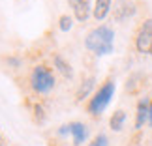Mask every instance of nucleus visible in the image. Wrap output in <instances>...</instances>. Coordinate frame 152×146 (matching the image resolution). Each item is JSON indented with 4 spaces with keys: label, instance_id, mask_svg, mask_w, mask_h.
<instances>
[{
    "label": "nucleus",
    "instance_id": "f257e3e1",
    "mask_svg": "<svg viewBox=\"0 0 152 146\" xmlns=\"http://www.w3.org/2000/svg\"><path fill=\"white\" fill-rule=\"evenodd\" d=\"M85 45H86V49L92 51L98 56L113 52V47H115V32H113V28H109L105 25L92 28L85 38Z\"/></svg>",
    "mask_w": 152,
    "mask_h": 146
},
{
    "label": "nucleus",
    "instance_id": "f03ea898",
    "mask_svg": "<svg viewBox=\"0 0 152 146\" xmlns=\"http://www.w3.org/2000/svg\"><path fill=\"white\" fill-rule=\"evenodd\" d=\"M113 94H115V81H105V83L98 88V92L94 94V97L88 101L86 105V110L92 114V116H100L105 109H107V105L111 103V99H113Z\"/></svg>",
    "mask_w": 152,
    "mask_h": 146
},
{
    "label": "nucleus",
    "instance_id": "7ed1b4c3",
    "mask_svg": "<svg viewBox=\"0 0 152 146\" xmlns=\"http://www.w3.org/2000/svg\"><path fill=\"white\" fill-rule=\"evenodd\" d=\"M30 84L38 94H47L55 88V75L47 66H36L30 73Z\"/></svg>",
    "mask_w": 152,
    "mask_h": 146
},
{
    "label": "nucleus",
    "instance_id": "20e7f679",
    "mask_svg": "<svg viewBox=\"0 0 152 146\" xmlns=\"http://www.w3.org/2000/svg\"><path fill=\"white\" fill-rule=\"evenodd\" d=\"M135 47L143 54H152V19L145 21L135 38Z\"/></svg>",
    "mask_w": 152,
    "mask_h": 146
},
{
    "label": "nucleus",
    "instance_id": "39448f33",
    "mask_svg": "<svg viewBox=\"0 0 152 146\" xmlns=\"http://www.w3.org/2000/svg\"><path fill=\"white\" fill-rule=\"evenodd\" d=\"M68 2H69V6H72V9H73L75 19L79 23H85L90 17V11L94 9L90 6V0H68Z\"/></svg>",
    "mask_w": 152,
    "mask_h": 146
},
{
    "label": "nucleus",
    "instance_id": "423d86ee",
    "mask_svg": "<svg viewBox=\"0 0 152 146\" xmlns=\"http://www.w3.org/2000/svg\"><path fill=\"white\" fill-rule=\"evenodd\" d=\"M68 126H69V133L73 135V144L75 146H81V144L85 142L86 135H88L86 126L81 124V122H72V124H68Z\"/></svg>",
    "mask_w": 152,
    "mask_h": 146
},
{
    "label": "nucleus",
    "instance_id": "0eeeda50",
    "mask_svg": "<svg viewBox=\"0 0 152 146\" xmlns=\"http://www.w3.org/2000/svg\"><path fill=\"white\" fill-rule=\"evenodd\" d=\"M148 113H150V103L147 99H141L137 103V116H135V129H141L145 122H148Z\"/></svg>",
    "mask_w": 152,
    "mask_h": 146
},
{
    "label": "nucleus",
    "instance_id": "6e6552de",
    "mask_svg": "<svg viewBox=\"0 0 152 146\" xmlns=\"http://www.w3.org/2000/svg\"><path fill=\"white\" fill-rule=\"evenodd\" d=\"M111 9V0H96L94 4V9H92V15H94L96 21H103L107 17Z\"/></svg>",
    "mask_w": 152,
    "mask_h": 146
},
{
    "label": "nucleus",
    "instance_id": "1a4fd4ad",
    "mask_svg": "<svg viewBox=\"0 0 152 146\" xmlns=\"http://www.w3.org/2000/svg\"><path fill=\"white\" fill-rule=\"evenodd\" d=\"M53 62H55V68L64 75V77H68V79L73 77V69H72V66H69V62H66L60 54H55V56H53Z\"/></svg>",
    "mask_w": 152,
    "mask_h": 146
},
{
    "label": "nucleus",
    "instance_id": "9d476101",
    "mask_svg": "<svg viewBox=\"0 0 152 146\" xmlns=\"http://www.w3.org/2000/svg\"><path fill=\"white\" fill-rule=\"evenodd\" d=\"M124 122H126V113L122 109H118V110H115V113H113V116H111L109 126H111V129H113V131H120L122 127H124Z\"/></svg>",
    "mask_w": 152,
    "mask_h": 146
},
{
    "label": "nucleus",
    "instance_id": "9b49d317",
    "mask_svg": "<svg viewBox=\"0 0 152 146\" xmlns=\"http://www.w3.org/2000/svg\"><path fill=\"white\" fill-rule=\"evenodd\" d=\"M92 88H94V77H88L83 84L79 86V90H77V101H83V99L90 94Z\"/></svg>",
    "mask_w": 152,
    "mask_h": 146
},
{
    "label": "nucleus",
    "instance_id": "f8f14e48",
    "mask_svg": "<svg viewBox=\"0 0 152 146\" xmlns=\"http://www.w3.org/2000/svg\"><path fill=\"white\" fill-rule=\"evenodd\" d=\"M72 25H73V21H72V17H69V15H62L60 21H58V26H60L62 32H68L69 28H72Z\"/></svg>",
    "mask_w": 152,
    "mask_h": 146
},
{
    "label": "nucleus",
    "instance_id": "ddd939ff",
    "mask_svg": "<svg viewBox=\"0 0 152 146\" xmlns=\"http://www.w3.org/2000/svg\"><path fill=\"white\" fill-rule=\"evenodd\" d=\"M88 146H107V137H105V135H98Z\"/></svg>",
    "mask_w": 152,
    "mask_h": 146
},
{
    "label": "nucleus",
    "instance_id": "4468645a",
    "mask_svg": "<svg viewBox=\"0 0 152 146\" xmlns=\"http://www.w3.org/2000/svg\"><path fill=\"white\" fill-rule=\"evenodd\" d=\"M34 113H36V120L38 122L43 120V107L42 105H36V107H34Z\"/></svg>",
    "mask_w": 152,
    "mask_h": 146
},
{
    "label": "nucleus",
    "instance_id": "2eb2a0df",
    "mask_svg": "<svg viewBox=\"0 0 152 146\" xmlns=\"http://www.w3.org/2000/svg\"><path fill=\"white\" fill-rule=\"evenodd\" d=\"M148 124L152 127V101H150V113H148Z\"/></svg>",
    "mask_w": 152,
    "mask_h": 146
}]
</instances>
